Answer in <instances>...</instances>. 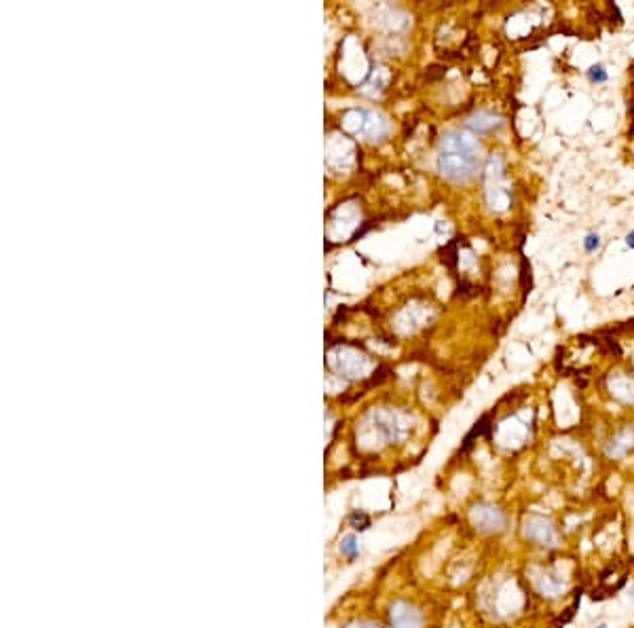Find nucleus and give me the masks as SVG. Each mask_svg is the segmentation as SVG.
Here are the masks:
<instances>
[{"instance_id":"obj_1","label":"nucleus","mask_w":634,"mask_h":628,"mask_svg":"<svg viewBox=\"0 0 634 628\" xmlns=\"http://www.w3.org/2000/svg\"><path fill=\"white\" fill-rule=\"evenodd\" d=\"M480 142L470 131H448L440 140L438 172L448 180L468 182L478 172Z\"/></svg>"},{"instance_id":"obj_2","label":"nucleus","mask_w":634,"mask_h":628,"mask_svg":"<svg viewBox=\"0 0 634 628\" xmlns=\"http://www.w3.org/2000/svg\"><path fill=\"white\" fill-rule=\"evenodd\" d=\"M522 535L528 542H535L537 546H546V548L558 546V531H556V527L552 524L550 518L539 516V514H530L524 518Z\"/></svg>"},{"instance_id":"obj_3","label":"nucleus","mask_w":634,"mask_h":628,"mask_svg":"<svg viewBox=\"0 0 634 628\" xmlns=\"http://www.w3.org/2000/svg\"><path fill=\"white\" fill-rule=\"evenodd\" d=\"M330 364L336 373H341L349 379H357L364 377L366 370L370 368V362L364 353H357L353 349H334L330 353Z\"/></svg>"},{"instance_id":"obj_4","label":"nucleus","mask_w":634,"mask_h":628,"mask_svg":"<svg viewBox=\"0 0 634 628\" xmlns=\"http://www.w3.org/2000/svg\"><path fill=\"white\" fill-rule=\"evenodd\" d=\"M470 516H472V522L476 524V529H480V531H484V533L499 531L503 524H506L503 512H501L497 506H490V504H478V506H474L472 512H470Z\"/></svg>"},{"instance_id":"obj_5","label":"nucleus","mask_w":634,"mask_h":628,"mask_svg":"<svg viewBox=\"0 0 634 628\" xmlns=\"http://www.w3.org/2000/svg\"><path fill=\"white\" fill-rule=\"evenodd\" d=\"M421 613L404 601H395L389 609V626L391 628H421Z\"/></svg>"},{"instance_id":"obj_6","label":"nucleus","mask_w":634,"mask_h":628,"mask_svg":"<svg viewBox=\"0 0 634 628\" xmlns=\"http://www.w3.org/2000/svg\"><path fill=\"white\" fill-rule=\"evenodd\" d=\"M501 125V119L495 117V114H488V112H478L474 114L472 119H468V127L478 134H484V131H493L495 127Z\"/></svg>"},{"instance_id":"obj_7","label":"nucleus","mask_w":634,"mask_h":628,"mask_svg":"<svg viewBox=\"0 0 634 628\" xmlns=\"http://www.w3.org/2000/svg\"><path fill=\"white\" fill-rule=\"evenodd\" d=\"M564 586V582L558 578V575H552V573H546L543 578L539 580V592L541 594H548V597H556L560 592V588Z\"/></svg>"},{"instance_id":"obj_8","label":"nucleus","mask_w":634,"mask_h":628,"mask_svg":"<svg viewBox=\"0 0 634 628\" xmlns=\"http://www.w3.org/2000/svg\"><path fill=\"white\" fill-rule=\"evenodd\" d=\"M339 550H341V554L343 556H347L349 560H353L357 554H359V542H357V537L351 533V535H345L343 540H341V544H339Z\"/></svg>"},{"instance_id":"obj_9","label":"nucleus","mask_w":634,"mask_h":628,"mask_svg":"<svg viewBox=\"0 0 634 628\" xmlns=\"http://www.w3.org/2000/svg\"><path fill=\"white\" fill-rule=\"evenodd\" d=\"M588 79L592 83H607L609 81V74H607V70L600 66V63H594V66L588 68Z\"/></svg>"},{"instance_id":"obj_10","label":"nucleus","mask_w":634,"mask_h":628,"mask_svg":"<svg viewBox=\"0 0 634 628\" xmlns=\"http://www.w3.org/2000/svg\"><path fill=\"white\" fill-rule=\"evenodd\" d=\"M349 522H351V527L355 531H364L370 527V518L364 514V512H353V514L349 516Z\"/></svg>"},{"instance_id":"obj_11","label":"nucleus","mask_w":634,"mask_h":628,"mask_svg":"<svg viewBox=\"0 0 634 628\" xmlns=\"http://www.w3.org/2000/svg\"><path fill=\"white\" fill-rule=\"evenodd\" d=\"M600 248V237L598 233H588L586 239H584V250L586 252H596Z\"/></svg>"},{"instance_id":"obj_12","label":"nucleus","mask_w":634,"mask_h":628,"mask_svg":"<svg viewBox=\"0 0 634 628\" xmlns=\"http://www.w3.org/2000/svg\"><path fill=\"white\" fill-rule=\"evenodd\" d=\"M345 628H381V626L372 624V622H351V624H347Z\"/></svg>"},{"instance_id":"obj_13","label":"nucleus","mask_w":634,"mask_h":628,"mask_svg":"<svg viewBox=\"0 0 634 628\" xmlns=\"http://www.w3.org/2000/svg\"><path fill=\"white\" fill-rule=\"evenodd\" d=\"M626 246L630 248V250H634V230H630V233L626 235Z\"/></svg>"},{"instance_id":"obj_14","label":"nucleus","mask_w":634,"mask_h":628,"mask_svg":"<svg viewBox=\"0 0 634 628\" xmlns=\"http://www.w3.org/2000/svg\"><path fill=\"white\" fill-rule=\"evenodd\" d=\"M592 628H609V624H607V622H598L596 626H592Z\"/></svg>"}]
</instances>
